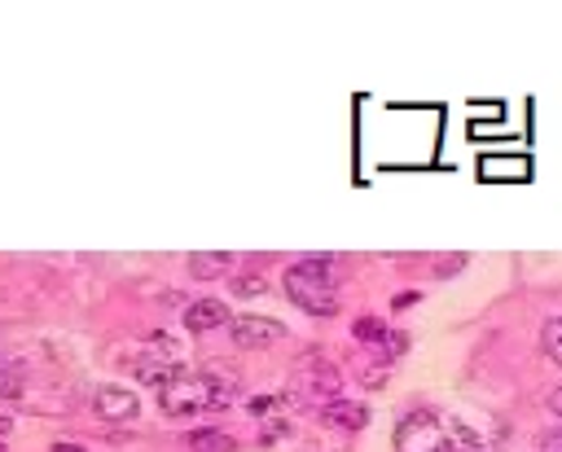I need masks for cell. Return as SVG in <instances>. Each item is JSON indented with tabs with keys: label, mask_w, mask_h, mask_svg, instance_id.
<instances>
[{
	"label": "cell",
	"mask_w": 562,
	"mask_h": 452,
	"mask_svg": "<svg viewBox=\"0 0 562 452\" xmlns=\"http://www.w3.org/2000/svg\"><path fill=\"white\" fill-rule=\"evenodd\" d=\"M220 325H233L228 320V307L220 298H198L189 312H184V329L189 334H206V329H220Z\"/></svg>",
	"instance_id": "52a82bcc"
},
{
	"label": "cell",
	"mask_w": 562,
	"mask_h": 452,
	"mask_svg": "<svg viewBox=\"0 0 562 452\" xmlns=\"http://www.w3.org/2000/svg\"><path fill=\"white\" fill-rule=\"evenodd\" d=\"M549 408H553V413L562 417V391H553V399H549Z\"/></svg>",
	"instance_id": "e0dca14e"
},
{
	"label": "cell",
	"mask_w": 562,
	"mask_h": 452,
	"mask_svg": "<svg viewBox=\"0 0 562 452\" xmlns=\"http://www.w3.org/2000/svg\"><path fill=\"white\" fill-rule=\"evenodd\" d=\"M241 294H263V281H237Z\"/></svg>",
	"instance_id": "9a60e30c"
},
{
	"label": "cell",
	"mask_w": 562,
	"mask_h": 452,
	"mask_svg": "<svg viewBox=\"0 0 562 452\" xmlns=\"http://www.w3.org/2000/svg\"><path fill=\"white\" fill-rule=\"evenodd\" d=\"M0 395H22V373L13 369V360H4V351H0Z\"/></svg>",
	"instance_id": "4fadbf2b"
},
{
	"label": "cell",
	"mask_w": 562,
	"mask_h": 452,
	"mask_svg": "<svg viewBox=\"0 0 562 452\" xmlns=\"http://www.w3.org/2000/svg\"><path fill=\"white\" fill-rule=\"evenodd\" d=\"M307 369H312V373H307V395H316V399H334V395H338V369L325 364V360H312Z\"/></svg>",
	"instance_id": "ba28073f"
},
{
	"label": "cell",
	"mask_w": 562,
	"mask_h": 452,
	"mask_svg": "<svg viewBox=\"0 0 562 452\" xmlns=\"http://www.w3.org/2000/svg\"><path fill=\"white\" fill-rule=\"evenodd\" d=\"M92 404H97V417H105V421H132L140 413V399L123 386H101Z\"/></svg>",
	"instance_id": "8992f818"
},
{
	"label": "cell",
	"mask_w": 562,
	"mask_h": 452,
	"mask_svg": "<svg viewBox=\"0 0 562 452\" xmlns=\"http://www.w3.org/2000/svg\"><path fill=\"white\" fill-rule=\"evenodd\" d=\"M233 399V377L215 369H180L162 391L158 404L167 417H193V413H215Z\"/></svg>",
	"instance_id": "6da1fadb"
},
{
	"label": "cell",
	"mask_w": 562,
	"mask_h": 452,
	"mask_svg": "<svg viewBox=\"0 0 562 452\" xmlns=\"http://www.w3.org/2000/svg\"><path fill=\"white\" fill-rule=\"evenodd\" d=\"M53 452H83V448H79V443H66V439H61V443H53Z\"/></svg>",
	"instance_id": "2e32d148"
},
{
	"label": "cell",
	"mask_w": 562,
	"mask_h": 452,
	"mask_svg": "<svg viewBox=\"0 0 562 452\" xmlns=\"http://www.w3.org/2000/svg\"><path fill=\"white\" fill-rule=\"evenodd\" d=\"M285 294L312 316H334L338 312V268L325 255H307L285 268Z\"/></svg>",
	"instance_id": "3957f363"
},
{
	"label": "cell",
	"mask_w": 562,
	"mask_h": 452,
	"mask_svg": "<svg viewBox=\"0 0 562 452\" xmlns=\"http://www.w3.org/2000/svg\"><path fill=\"white\" fill-rule=\"evenodd\" d=\"M395 452H483V439L457 417L413 413L395 426Z\"/></svg>",
	"instance_id": "7a4b0ae2"
},
{
	"label": "cell",
	"mask_w": 562,
	"mask_h": 452,
	"mask_svg": "<svg viewBox=\"0 0 562 452\" xmlns=\"http://www.w3.org/2000/svg\"><path fill=\"white\" fill-rule=\"evenodd\" d=\"M228 263H233V259H228L224 250H198V255H189V276L211 281V276H220Z\"/></svg>",
	"instance_id": "9c48e42d"
},
{
	"label": "cell",
	"mask_w": 562,
	"mask_h": 452,
	"mask_svg": "<svg viewBox=\"0 0 562 452\" xmlns=\"http://www.w3.org/2000/svg\"><path fill=\"white\" fill-rule=\"evenodd\" d=\"M228 334H233V347H272L285 338V325L268 320V316H237L228 325Z\"/></svg>",
	"instance_id": "5b68a950"
},
{
	"label": "cell",
	"mask_w": 562,
	"mask_h": 452,
	"mask_svg": "<svg viewBox=\"0 0 562 452\" xmlns=\"http://www.w3.org/2000/svg\"><path fill=\"white\" fill-rule=\"evenodd\" d=\"M325 417H329L334 426H342V430H360V426H364V408H360V404H329Z\"/></svg>",
	"instance_id": "8fae6325"
},
{
	"label": "cell",
	"mask_w": 562,
	"mask_h": 452,
	"mask_svg": "<svg viewBox=\"0 0 562 452\" xmlns=\"http://www.w3.org/2000/svg\"><path fill=\"white\" fill-rule=\"evenodd\" d=\"M180 373V342L171 334H149L145 351H140V377H149L158 391Z\"/></svg>",
	"instance_id": "277c9868"
},
{
	"label": "cell",
	"mask_w": 562,
	"mask_h": 452,
	"mask_svg": "<svg viewBox=\"0 0 562 452\" xmlns=\"http://www.w3.org/2000/svg\"><path fill=\"white\" fill-rule=\"evenodd\" d=\"M0 452H4V439H0Z\"/></svg>",
	"instance_id": "d6986e66"
},
{
	"label": "cell",
	"mask_w": 562,
	"mask_h": 452,
	"mask_svg": "<svg viewBox=\"0 0 562 452\" xmlns=\"http://www.w3.org/2000/svg\"><path fill=\"white\" fill-rule=\"evenodd\" d=\"M540 342H544L549 360H553V364H562V316L544 320V329H540Z\"/></svg>",
	"instance_id": "7c38bea8"
},
{
	"label": "cell",
	"mask_w": 562,
	"mask_h": 452,
	"mask_svg": "<svg viewBox=\"0 0 562 452\" xmlns=\"http://www.w3.org/2000/svg\"><path fill=\"white\" fill-rule=\"evenodd\" d=\"M184 443L193 452H233V439L224 430H193V434H184Z\"/></svg>",
	"instance_id": "30bf717a"
},
{
	"label": "cell",
	"mask_w": 562,
	"mask_h": 452,
	"mask_svg": "<svg viewBox=\"0 0 562 452\" xmlns=\"http://www.w3.org/2000/svg\"><path fill=\"white\" fill-rule=\"evenodd\" d=\"M356 338L378 347V342L386 338V329H382V320H373V316H360V320H356Z\"/></svg>",
	"instance_id": "5bb4252c"
},
{
	"label": "cell",
	"mask_w": 562,
	"mask_h": 452,
	"mask_svg": "<svg viewBox=\"0 0 562 452\" xmlns=\"http://www.w3.org/2000/svg\"><path fill=\"white\" fill-rule=\"evenodd\" d=\"M9 430H13V421H9V417H0V439H4Z\"/></svg>",
	"instance_id": "ac0fdd59"
}]
</instances>
